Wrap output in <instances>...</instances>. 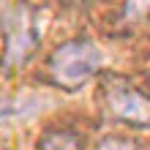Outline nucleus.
Instances as JSON below:
<instances>
[{
  "instance_id": "obj_1",
  "label": "nucleus",
  "mask_w": 150,
  "mask_h": 150,
  "mask_svg": "<svg viewBox=\"0 0 150 150\" xmlns=\"http://www.w3.org/2000/svg\"><path fill=\"white\" fill-rule=\"evenodd\" d=\"M104 63V52L90 38H74L66 41L52 52L49 57V74L52 82L63 90H79L93 74H98Z\"/></svg>"
},
{
  "instance_id": "obj_2",
  "label": "nucleus",
  "mask_w": 150,
  "mask_h": 150,
  "mask_svg": "<svg viewBox=\"0 0 150 150\" xmlns=\"http://www.w3.org/2000/svg\"><path fill=\"white\" fill-rule=\"evenodd\" d=\"M101 96L104 107L115 120H123L134 128H150V96L131 87L123 79H107Z\"/></svg>"
},
{
  "instance_id": "obj_3",
  "label": "nucleus",
  "mask_w": 150,
  "mask_h": 150,
  "mask_svg": "<svg viewBox=\"0 0 150 150\" xmlns=\"http://www.w3.org/2000/svg\"><path fill=\"white\" fill-rule=\"evenodd\" d=\"M38 25L33 8L22 6L16 8V14L8 22L6 33V49H3V71H16L19 66L28 63V57L33 55V49L38 47Z\"/></svg>"
},
{
  "instance_id": "obj_4",
  "label": "nucleus",
  "mask_w": 150,
  "mask_h": 150,
  "mask_svg": "<svg viewBox=\"0 0 150 150\" xmlns=\"http://www.w3.org/2000/svg\"><path fill=\"white\" fill-rule=\"evenodd\" d=\"M41 96H30V98H8V101H0V126L3 123H11V120H22V117H30L41 109Z\"/></svg>"
},
{
  "instance_id": "obj_5",
  "label": "nucleus",
  "mask_w": 150,
  "mask_h": 150,
  "mask_svg": "<svg viewBox=\"0 0 150 150\" xmlns=\"http://www.w3.org/2000/svg\"><path fill=\"white\" fill-rule=\"evenodd\" d=\"M38 150H82V139L68 128H52L41 134Z\"/></svg>"
},
{
  "instance_id": "obj_6",
  "label": "nucleus",
  "mask_w": 150,
  "mask_h": 150,
  "mask_svg": "<svg viewBox=\"0 0 150 150\" xmlns=\"http://www.w3.org/2000/svg\"><path fill=\"white\" fill-rule=\"evenodd\" d=\"M150 14V0H126L123 6V19L126 22H139Z\"/></svg>"
},
{
  "instance_id": "obj_7",
  "label": "nucleus",
  "mask_w": 150,
  "mask_h": 150,
  "mask_svg": "<svg viewBox=\"0 0 150 150\" xmlns=\"http://www.w3.org/2000/svg\"><path fill=\"white\" fill-rule=\"evenodd\" d=\"M96 150H134V142H131V139H123V137H109Z\"/></svg>"
}]
</instances>
